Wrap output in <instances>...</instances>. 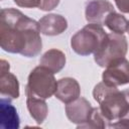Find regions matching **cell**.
I'll use <instances>...</instances> for the list:
<instances>
[{
    "mask_svg": "<svg viewBox=\"0 0 129 129\" xmlns=\"http://www.w3.org/2000/svg\"><path fill=\"white\" fill-rule=\"evenodd\" d=\"M38 23L40 33L49 36L58 35L68 28L67 19L63 16L54 13L44 15L42 18H40Z\"/></svg>",
    "mask_w": 129,
    "mask_h": 129,
    "instance_id": "8fae6325",
    "label": "cell"
},
{
    "mask_svg": "<svg viewBox=\"0 0 129 129\" xmlns=\"http://www.w3.org/2000/svg\"><path fill=\"white\" fill-rule=\"evenodd\" d=\"M104 25L107 26L113 33L123 34L128 29L129 21L122 14L117 13L116 11H112L105 18Z\"/></svg>",
    "mask_w": 129,
    "mask_h": 129,
    "instance_id": "9a60e30c",
    "label": "cell"
},
{
    "mask_svg": "<svg viewBox=\"0 0 129 129\" xmlns=\"http://www.w3.org/2000/svg\"><path fill=\"white\" fill-rule=\"evenodd\" d=\"M123 94L125 95V98H126V100H127V103H128V105H129V89H128V90H125V91H123Z\"/></svg>",
    "mask_w": 129,
    "mask_h": 129,
    "instance_id": "44dd1931",
    "label": "cell"
},
{
    "mask_svg": "<svg viewBox=\"0 0 129 129\" xmlns=\"http://www.w3.org/2000/svg\"><path fill=\"white\" fill-rule=\"evenodd\" d=\"M114 10L113 5L107 0H91L86 3L85 15L89 23L104 25L105 18Z\"/></svg>",
    "mask_w": 129,
    "mask_h": 129,
    "instance_id": "9c48e42d",
    "label": "cell"
},
{
    "mask_svg": "<svg viewBox=\"0 0 129 129\" xmlns=\"http://www.w3.org/2000/svg\"><path fill=\"white\" fill-rule=\"evenodd\" d=\"M106 127H110V122L103 115L100 108H94L90 119L85 124L78 126V128H101V129Z\"/></svg>",
    "mask_w": 129,
    "mask_h": 129,
    "instance_id": "2e32d148",
    "label": "cell"
},
{
    "mask_svg": "<svg viewBox=\"0 0 129 129\" xmlns=\"http://www.w3.org/2000/svg\"><path fill=\"white\" fill-rule=\"evenodd\" d=\"M0 45L7 52L34 57L41 51L39 23L15 8H4L0 14Z\"/></svg>",
    "mask_w": 129,
    "mask_h": 129,
    "instance_id": "6da1fadb",
    "label": "cell"
},
{
    "mask_svg": "<svg viewBox=\"0 0 129 129\" xmlns=\"http://www.w3.org/2000/svg\"><path fill=\"white\" fill-rule=\"evenodd\" d=\"M39 64L47 68L53 74L59 73L66 66V54L56 48H51L43 53Z\"/></svg>",
    "mask_w": 129,
    "mask_h": 129,
    "instance_id": "5bb4252c",
    "label": "cell"
},
{
    "mask_svg": "<svg viewBox=\"0 0 129 129\" xmlns=\"http://www.w3.org/2000/svg\"><path fill=\"white\" fill-rule=\"evenodd\" d=\"M81 95V88L78 81L74 78H62L57 81L54 96L60 102L68 104L78 99Z\"/></svg>",
    "mask_w": 129,
    "mask_h": 129,
    "instance_id": "30bf717a",
    "label": "cell"
},
{
    "mask_svg": "<svg viewBox=\"0 0 129 129\" xmlns=\"http://www.w3.org/2000/svg\"><path fill=\"white\" fill-rule=\"evenodd\" d=\"M102 80L109 86H122L129 84V60L121 57L110 62L103 72Z\"/></svg>",
    "mask_w": 129,
    "mask_h": 129,
    "instance_id": "8992f818",
    "label": "cell"
},
{
    "mask_svg": "<svg viewBox=\"0 0 129 129\" xmlns=\"http://www.w3.org/2000/svg\"><path fill=\"white\" fill-rule=\"evenodd\" d=\"M117 8L123 13H129V0H114Z\"/></svg>",
    "mask_w": 129,
    "mask_h": 129,
    "instance_id": "ffe728a7",
    "label": "cell"
},
{
    "mask_svg": "<svg viewBox=\"0 0 129 129\" xmlns=\"http://www.w3.org/2000/svg\"><path fill=\"white\" fill-rule=\"evenodd\" d=\"M25 94H26V106L30 116L34 119V121L37 124L39 125L42 124L48 114V108L45 99H42L32 94L28 90H25Z\"/></svg>",
    "mask_w": 129,
    "mask_h": 129,
    "instance_id": "7c38bea8",
    "label": "cell"
},
{
    "mask_svg": "<svg viewBox=\"0 0 129 129\" xmlns=\"http://www.w3.org/2000/svg\"><path fill=\"white\" fill-rule=\"evenodd\" d=\"M106 36L107 33L102 25L89 23L72 36L71 46L76 53L89 55L100 48Z\"/></svg>",
    "mask_w": 129,
    "mask_h": 129,
    "instance_id": "3957f363",
    "label": "cell"
},
{
    "mask_svg": "<svg viewBox=\"0 0 129 129\" xmlns=\"http://www.w3.org/2000/svg\"><path fill=\"white\" fill-rule=\"evenodd\" d=\"M11 100L2 97L0 101L1 108V128L3 129H17L20 121L16 108L10 103Z\"/></svg>",
    "mask_w": 129,
    "mask_h": 129,
    "instance_id": "4fadbf2b",
    "label": "cell"
},
{
    "mask_svg": "<svg viewBox=\"0 0 129 129\" xmlns=\"http://www.w3.org/2000/svg\"><path fill=\"white\" fill-rule=\"evenodd\" d=\"M93 109L90 102L83 97H79L73 102L66 104L67 117L72 123L77 124V126L85 124L90 119Z\"/></svg>",
    "mask_w": 129,
    "mask_h": 129,
    "instance_id": "52a82bcc",
    "label": "cell"
},
{
    "mask_svg": "<svg viewBox=\"0 0 129 129\" xmlns=\"http://www.w3.org/2000/svg\"><path fill=\"white\" fill-rule=\"evenodd\" d=\"M127 32L129 33V25H128V29H127Z\"/></svg>",
    "mask_w": 129,
    "mask_h": 129,
    "instance_id": "7402d4cb",
    "label": "cell"
},
{
    "mask_svg": "<svg viewBox=\"0 0 129 129\" xmlns=\"http://www.w3.org/2000/svg\"><path fill=\"white\" fill-rule=\"evenodd\" d=\"M110 127H113V128H129V108L122 117H120L114 123H111Z\"/></svg>",
    "mask_w": 129,
    "mask_h": 129,
    "instance_id": "e0dca14e",
    "label": "cell"
},
{
    "mask_svg": "<svg viewBox=\"0 0 129 129\" xmlns=\"http://www.w3.org/2000/svg\"><path fill=\"white\" fill-rule=\"evenodd\" d=\"M127 50L128 43L123 34L107 33L102 45L94 53V59L99 67L106 68L113 60L125 57Z\"/></svg>",
    "mask_w": 129,
    "mask_h": 129,
    "instance_id": "277c9868",
    "label": "cell"
},
{
    "mask_svg": "<svg viewBox=\"0 0 129 129\" xmlns=\"http://www.w3.org/2000/svg\"><path fill=\"white\" fill-rule=\"evenodd\" d=\"M93 97L99 103V108L106 119L110 122V125L111 122L122 117L129 108L123 91L120 92L117 87L109 86L104 82L95 86Z\"/></svg>",
    "mask_w": 129,
    "mask_h": 129,
    "instance_id": "7a4b0ae2",
    "label": "cell"
},
{
    "mask_svg": "<svg viewBox=\"0 0 129 129\" xmlns=\"http://www.w3.org/2000/svg\"><path fill=\"white\" fill-rule=\"evenodd\" d=\"M9 62L5 59H1L0 93L2 97L13 100L19 97V83L17 78L9 72Z\"/></svg>",
    "mask_w": 129,
    "mask_h": 129,
    "instance_id": "ba28073f",
    "label": "cell"
},
{
    "mask_svg": "<svg viewBox=\"0 0 129 129\" xmlns=\"http://www.w3.org/2000/svg\"><path fill=\"white\" fill-rule=\"evenodd\" d=\"M56 87L57 82L55 81L54 74L47 68L39 64L30 72L25 90L42 99H47L54 95Z\"/></svg>",
    "mask_w": 129,
    "mask_h": 129,
    "instance_id": "5b68a950",
    "label": "cell"
},
{
    "mask_svg": "<svg viewBox=\"0 0 129 129\" xmlns=\"http://www.w3.org/2000/svg\"><path fill=\"white\" fill-rule=\"evenodd\" d=\"M13 1L19 7H24V8H34V7H39L40 5V0H13Z\"/></svg>",
    "mask_w": 129,
    "mask_h": 129,
    "instance_id": "ac0fdd59",
    "label": "cell"
},
{
    "mask_svg": "<svg viewBox=\"0 0 129 129\" xmlns=\"http://www.w3.org/2000/svg\"><path fill=\"white\" fill-rule=\"evenodd\" d=\"M59 3V0H40V5L39 9L43 11H49L54 9Z\"/></svg>",
    "mask_w": 129,
    "mask_h": 129,
    "instance_id": "d6986e66",
    "label": "cell"
}]
</instances>
